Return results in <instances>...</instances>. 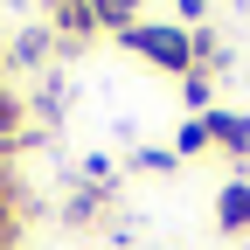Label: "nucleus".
<instances>
[{
    "label": "nucleus",
    "instance_id": "1",
    "mask_svg": "<svg viewBox=\"0 0 250 250\" xmlns=\"http://www.w3.org/2000/svg\"><path fill=\"white\" fill-rule=\"evenodd\" d=\"M118 42L132 49V56H146L153 70H167L174 83H181L188 70H195V42H188V28H181V21H132Z\"/></svg>",
    "mask_w": 250,
    "mask_h": 250
},
{
    "label": "nucleus",
    "instance_id": "2",
    "mask_svg": "<svg viewBox=\"0 0 250 250\" xmlns=\"http://www.w3.org/2000/svg\"><path fill=\"white\" fill-rule=\"evenodd\" d=\"M202 118H208V139L223 146L229 160H250V118H243V111H229V104H208Z\"/></svg>",
    "mask_w": 250,
    "mask_h": 250
},
{
    "label": "nucleus",
    "instance_id": "3",
    "mask_svg": "<svg viewBox=\"0 0 250 250\" xmlns=\"http://www.w3.org/2000/svg\"><path fill=\"white\" fill-rule=\"evenodd\" d=\"M215 223H223V236H243L250 229V181H229L223 195H215Z\"/></svg>",
    "mask_w": 250,
    "mask_h": 250
},
{
    "label": "nucleus",
    "instance_id": "4",
    "mask_svg": "<svg viewBox=\"0 0 250 250\" xmlns=\"http://www.w3.org/2000/svg\"><path fill=\"white\" fill-rule=\"evenodd\" d=\"M215 139H208V118H188L181 132H174V160H195V153H208Z\"/></svg>",
    "mask_w": 250,
    "mask_h": 250
},
{
    "label": "nucleus",
    "instance_id": "5",
    "mask_svg": "<svg viewBox=\"0 0 250 250\" xmlns=\"http://www.w3.org/2000/svg\"><path fill=\"white\" fill-rule=\"evenodd\" d=\"M208 98H215V77H208V70H188V77H181V104H195V118H202Z\"/></svg>",
    "mask_w": 250,
    "mask_h": 250
},
{
    "label": "nucleus",
    "instance_id": "6",
    "mask_svg": "<svg viewBox=\"0 0 250 250\" xmlns=\"http://www.w3.org/2000/svg\"><path fill=\"white\" fill-rule=\"evenodd\" d=\"M56 49V28H28V35H14V62H42Z\"/></svg>",
    "mask_w": 250,
    "mask_h": 250
},
{
    "label": "nucleus",
    "instance_id": "7",
    "mask_svg": "<svg viewBox=\"0 0 250 250\" xmlns=\"http://www.w3.org/2000/svg\"><path fill=\"white\" fill-rule=\"evenodd\" d=\"M139 14V0H98V28H111V35H125Z\"/></svg>",
    "mask_w": 250,
    "mask_h": 250
},
{
    "label": "nucleus",
    "instance_id": "8",
    "mask_svg": "<svg viewBox=\"0 0 250 250\" xmlns=\"http://www.w3.org/2000/svg\"><path fill=\"white\" fill-rule=\"evenodd\" d=\"M132 167H146V174H167V167H174V146H139V153H132Z\"/></svg>",
    "mask_w": 250,
    "mask_h": 250
},
{
    "label": "nucleus",
    "instance_id": "9",
    "mask_svg": "<svg viewBox=\"0 0 250 250\" xmlns=\"http://www.w3.org/2000/svg\"><path fill=\"white\" fill-rule=\"evenodd\" d=\"M14 125H21V104L7 98V90H0V139H7V132H14Z\"/></svg>",
    "mask_w": 250,
    "mask_h": 250
},
{
    "label": "nucleus",
    "instance_id": "10",
    "mask_svg": "<svg viewBox=\"0 0 250 250\" xmlns=\"http://www.w3.org/2000/svg\"><path fill=\"white\" fill-rule=\"evenodd\" d=\"M174 14H181V21H195V28H202V14H208V0H174Z\"/></svg>",
    "mask_w": 250,
    "mask_h": 250
}]
</instances>
